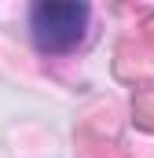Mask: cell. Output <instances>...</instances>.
<instances>
[{"label":"cell","instance_id":"6da1fadb","mask_svg":"<svg viewBox=\"0 0 154 158\" xmlns=\"http://www.w3.org/2000/svg\"><path fill=\"white\" fill-rule=\"evenodd\" d=\"M88 4L77 0H40L30 7V37L44 55H66L88 33Z\"/></svg>","mask_w":154,"mask_h":158}]
</instances>
